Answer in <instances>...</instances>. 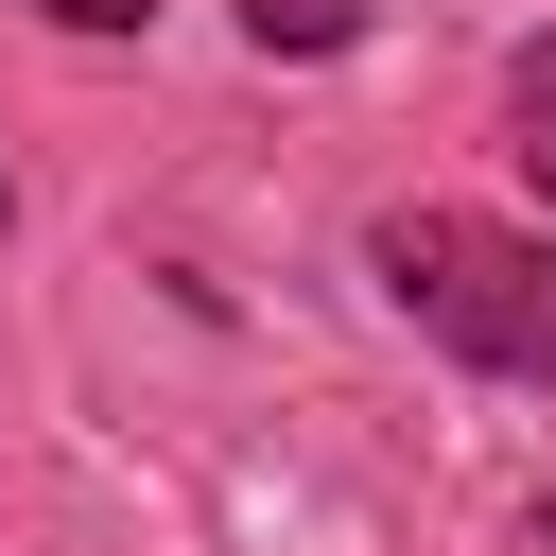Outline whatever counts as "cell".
<instances>
[{
    "label": "cell",
    "instance_id": "5",
    "mask_svg": "<svg viewBox=\"0 0 556 556\" xmlns=\"http://www.w3.org/2000/svg\"><path fill=\"white\" fill-rule=\"evenodd\" d=\"M539 539H556V504H539Z\"/></svg>",
    "mask_w": 556,
    "mask_h": 556
},
{
    "label": "cell",
    "instance_id": "6",
    "mask_svg": "<svg viewBox=\"0 0 556 556\" xmlns=\"http://www.w3.org/2000/svg\"><path fill=\"white\" fill-rule=\"evenodd\" d=\"M0 208H17V191H0Z\"/></svg>",
    "mask_w": 556,
    "mask_h": 556
},
{
    "label": "cell",
    "instance_id": "1",
    "mask_svg": "<svg viewBox=\"0 0 556 556\" xmlns=\"http://www.w3.org/2000/svg\"><path fill=\"white\" fill-rule=\"evenodd\" d=\"M365 278L486 382H556V243L539 226H486V208H382L365 226Z\"/></svg>",
    "mask_w": 556,
    "mask_h": 556
},
{
    "label": "cell",
    "instance_id": "2",
    "mask_svg": "<svg viewBox=\"0 0 556 556\" xmlns=\"http://www.w3.org/2000/svg\"><path fill=\"white\" fill-rule=\"evenodd\" d=\"M504 156L556 191V35H539V52H504Z\"/></svg>",
    "mask_w": 556,
    "mask_h": 556
},
{
    "label": "cell",
    "instance_id": "3",
    "mask_svg": "<svg viewBox=\"0 0 556 556\" xmlns=\"http://www.w3.org/2000/svg\"><path fill=\"white\" fill-rule=\"evenodd\" d=\"M261 52H348V0H243Z\"/></svg>",
    "mask_w": 556,
    "mask_h": 556
},
{
    "label": "cell",
    "instance_id": "4",
    "mask_svg": "<svg viewBox=\"0 0 556 556\" xmlns=\"http://www.w3.org/2000/svg\"><path fill=\"white\" fill-rule=\"evenodd\" d=\"M35 17H52V35H139L156 0H35Z\"/></svg>",
    "mask_w": 556,
    "mask_h": 556
}]
</instances>
